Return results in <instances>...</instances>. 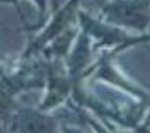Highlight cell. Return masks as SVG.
I'll list each match as a JSON object with an SVG mask.
<instances>
[{"instance_id":"4","label":"cell","mask_w":150,"mask_h":133,"mask_svg":"<svg viewBox=\"0 0 150 133\" xmlns=\"http://www.w3.org/2000/svg\"><path fill=\"white\" fill-rule=\"evenodd\" d=\"M78 5H79V0H68L59 11H55L52 21L49 22V26L43 30V33H40L38 37L30 43V46L27 48V51L24 55H25V57H30V55L36 54L38 51H43L55 37H59L60 33H63V32L70 27L71 21L78 16Z\"/></svg>"},{"instance_id":"7","label":"cell","mask_w":150,"mask_h":133,"mask_svg":"<svg viewBox=\"0 0 150 133\" xmlns=\"http://www.w3.org/2000/svg\"><path fill=\"white\" fill-rule=\"evenodd\" d=\"M18 0H0V3H16Z\"/></svg>"},{"instance_id":"6","label":"cell","mask_w":150,"mask_h":133,"mask_svg":"<svg viewBox=\"0 0 150 133\" xmlns=\"http://www.w3.org/2000/svg\"><path fill=\"white\" fill-rule=\"evenodd\" d=\"M18 95L16 89L11 83V76L3 73L0 68V122L5 125L16 110L14 97Z\"/></svg>"},{"instance_id":"3","label":"cell","mask_w":150,"mask_h":133,"mask_svg":"<svg viewBox=\"0 0 150 133\" xmlns=\"http://www.w3.org/2000/svg\"><path fill=\"white\" fill-rule=\"evenodd\" d=\"M8 132H55L59 130L57 120L40 108L16 106L11 117L5 124Z\"/></svg>"},{"instance_id":"2","label":"cell","mask_w":150,"mask_h":133,"mask_svg":"<svg viewBox=\"0 0 150 133\" xmlns=\"http://www.w3.org/2000/svg\"><path fill=\"white\" fill-rule=\"evenodd\" d=\"M78 19L84 33L88 38H93L101 46H115L117 49H123V48L131 46V44L144 43L150 40V35H142V37L127 35L125 32L115 29L112 24L96 21V19L90 18L88 14L82 13V11H78Z\"/></svg>"},{"instance_id":"5","label":"cell","mask_w":150,"mask_h":133,"mask_svg":"<svg viewBox=\"0 0 150 133\" xmlns=\"http://www.w3.org/2000/svg\"><path fill=\"white\" fill-rule=\"evenodd\" d=\"M74 79L70 75H63L62 71L54 70V63H47L46 67V83H47V92L44 95V100L40 105V110L49 111L52 108L60 106L65 100L68 98V95L71 94V90L74 89L73 84Z\"/></svg>"},{"instance_id":"1","label":"cell","mask_w":150,"mask_h":133,"mask_svg":"<svg viewBox=\"0 0 150 133\" xmlns=\"http://www.w3.org/2000/svg\"><path fill=\"white\" fill-rule=\"evenodd\" d=\"M101 16L112 26L145 32L150 27V0H109Z\"/></svg>"}]
</instances>
